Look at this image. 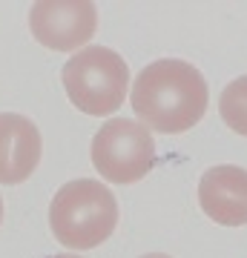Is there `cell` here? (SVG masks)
Segmentation results:
<instances>
[{
	"mask_svg": "<svg viewBox=\"0 0 247 258\" xmlns=\"http://www.w3.org/2000/svg\"><path fill=\"white\" fill-rule=\"evenodd\" d=\"M129 101L144 126L164 135H181L204 118L210 89L192 63L161 57L138 72Z\"/></svg>",
	"mask_w": 247,
	"mask_h": 258,
	"instance_id": "cell-1",
	"label": "cell"
},
{
	"mask_svg": "<svg viewBox=\"0 0 247 258\" xmlns=\"http://www.w3.org/2000/svg\"><path fill=\"white\" fill-rule=\"evenodd\" d=\"M49 227L64 247L95 249L118 227V201L101 181H69L49 204Z\"/></svg>",
	"mask_w": 247,
	"mask_h": 258,
	"instance_id": "cell-2",
	"label": "cell"
},
{
	"mask_svg": "<svg viewBox=\"0 0 247 258\" xmlns=\"http://www.w3.org/2000/svg\"><path fill=\"white\" fill-rule=\"evenodd\" d=\"M61 81L83 115L107 118L121 109L129 92V66L115 49L86 46L64 63Z\"/></svg>",
	"mask_w": 247,
	"mask_h": 258,
	"instance_id": "cell-3",
	"label": "cell"
},
{
	"mask_svg": "<svg viewBox=\"0 0 247 258\" xmlns=\"http://www.w3.org/2000/svg\"><path fill=\"white\" fill-rule=\"evenodd\" d=\"M92 166L110 184H135L156 166V141L141 120L110 118L92 138Z\"/></svg>",
	"mask_w": 247,
	"mask_h": 258,
	"instance_id": "cell-4",
	"label": "cell"
},
{
	"mask_svg": "<svg viewBox=\"0 0 247 258\" xmlns=\"http://www.w3.org/2000/svg\"><path fill=\"white\" fill-rule=\"evenodd\" d=\"M29 26L40 46L55 52H81L98 29V9L95 3H35L29 12Z\"/></svg>",
	"mask_w": 247,
	"mask_h": 258,
	"instance_id": "cell-5",
	"label": "cell"
},
{
	"mask_svg": "<svg viewBox=\"0 0 247 258\" xmlns=\"http://www.w3.org/2000/svg\"><path fill=\"white\" fill-rule=\"evenodd\" d=\"M199 204L204 215L221 227L247 224V169L233 164L210 166L199 181Z\"/></svg>",
	"mask_w": 247,
	"mask_h": 258,
	"instance_id": "cell-6",
	"label": "cell"
},
{
	"mask_svg": "<svg viewBox=\"0 0 247 258\" xmlns=\"http://www.w3.org/2000/svg\"><path fill=\"white\" fill-rule=\"evenodd\" d=\"M43 141L32 118L0 112V184H23L40 164Z\"/></svg>",
	"mask_w": 247,
	"mask_h": 258,
	"instance_id": "cell-7",
	"label": "cell"
},
{
	"mask_svg": "<svg viewBox=\"0 0 247 258\" xmlns=\"http://www.w3.org/2000/svg\"><path fill=\"white\" fill-rule=\"evenodd\" d=\"M219 112L233 132L247 138V75L230 81L219 98Z\"/></svg>",
	"mask_w": 247,
	"mask_h": 258,
	"instance_id": "cell-8",
	"label": "cell"
},
{
	"mask_svg": "<svg viewBox=\"0 0 247 258\" xmlns=\"http://www.w3.org/2000/svg\"><path fill=\"white\" fill-rule=\"evenodd\" d=\"M141 258H170V255H164V252H150V255H141Z\"/></svg>",
	"mask_w": 247,
	"mask_h": 258,
	"instance_id": "cell-9",
	"label": "cell"
},
{
	"mask_svg": "<svg viewBox=\"0 0 247 258\" xmlns=\"http://www.w3.org/2000/svg\"><path fill=\"white\" fill-rule=\"evenodd\" d=\"M0 221H3V198H0Z\"/></svg>",
	"mask_w": 247,
	"mask_h": 258,
	"instance_id": "cell-10",
	"label": "cell"
},
{
	"mask_svg": "<svg viewBox=\"0 0 247 258\" xmlns=\"http://www.w3.org/2000/svg\"><path fill=\"white\" fill-rule=\"evenodd\" d=\"M55 258H81V255H55Z\"/></svg>",
	"mask_w": 247,
	"mask_h": 258,
	"instance_id": "cell-11",
	"label": "cell"
}]
</instances>
